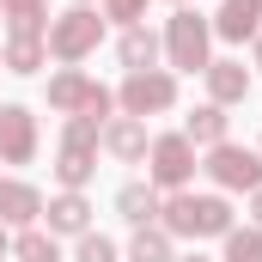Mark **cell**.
Here are the masks:
<instances>
[{
    "label": "cell",
    "instance_id": "277c9868",
    "mask_svg": "<svg viewBox=\"0 0 262 262\" xmlns=\"http://www.w3.org/2000/svg\"><path fill=\"white\" fill-rule=\"evenodd\" d=\"M165 98H171V85H165V79H134V85H128V104H134V110L165 104Z\"/></svg>",
    "mask_w": 262,
    "mask_h": 262
},
{
    "label": "cell",
    "instance_id": "5bb4252c",
    "mask_svg": "<svg viewBox=\"0 0 262 262\" xmlns=\"http://www.w3.org/2000/svg\"><path fill=\"white\" fill-rule=\"evenodd\" d=\"M0 207H18V213H25V207H31V195H25V189H0Z\"/></svg>",
    "mask_w": 262,
    "mask_h": 262
},
{
    "label": "cell",
    "instance_id": "5b68a950",
    "mask_svg": "<svg viewBox=\"0 0 262 262\" xmlns=\"http://www.w3.org/2000/svg\"><path fill=\"white\" fill-rule=\"evenodd\" d=\"M177 55H183L189 67L201 61V25H195V18H183V25H177Z\"/></svg>",
    "mask_w": 262,
    "mask_h": 262
},
{
    "label": "cell",
    "instance_id": "8fae6325",
    "mask_svg": "<svg viewBox=\"0 0 262 262\" xmlns=\"http://www.w3.org/2000/svg\"><path fill=\"white\" fill-rule=\"evenodd\" d=\"M134 256H140V262H159V256H165V244H159V238H140V244H134Z\"/></svg>",
    "mask_w": 262,
    "mask_h": 262
},
{
    "label": "cell",
    "instance_id": "6da1fadb",
    "mask_svg": "<svg viewBox=\"0 0 262 262\" xmlns=\"http://www.w3.org/2000/svg\"><path fill=\"white\" fill-rule=\"evenodd\" d=\"M177 226L183 232H220L226 226V207L220 201H177Z\"/></svg>",
    "mask_w": 262,
    "mask_h": 262
},
{
    "label": "cell",
    "instance_id": "2e32d148",
    "mask_svg": "<svg viewBox=\"0 0 262 262\" xmlns=\"http://www.w3.org/2000/svg\"><path fill=\"white\" fill-rule=\"evenodd\" d=\"M195 262H201V256H195Z\"/></svg>",
    "mask_w": 262,
    "mask_h": 262
},
{
    "label": "cell",
    "instance_id": "9a60e30c",
    "mask_svg": "<svg viewBox=\"0 0 262 262\" xmlns=\"http://www.w3.org/2000/svg\"><path fill=\"white\" fill-rule=\"evenodd\" d=\"M195 134H220V110H201V116H195Z\"/></svg>",
    "mask_w": 262,
    "mask_h": 262
},
{
    "label": "cell",
    "instance_id": "3957f363",
    "mask_svg": "<svg viewBox=\"0 0 262 262\" xmlns=\"http://www.w3.org/2000/svg\"><path fill=\"white\" fill-rule=\"evenodd\" d=\"M220 25H226V37H244L256 25V0H226V18Z\"/></svg>",
    "mask_w": 262,
    "mask_h": 262
},
{
    "label": "cell",
    "instance_id": "7c38bea8",
    "mask_svg": "<svg viewBox=\"0 0 262 262\" xmlns=\"http://www.w3.org/2000/svg\"><path fill=\"white\" fill-rule=\"evenodd\" d=\"M79 256H85V262H110V244H104V238H85V250H79Z\"/></svg>",
    "mask_w": 262,
    "mask_h": 262
},
{
    "label": "cell",
    "instance_id": "9c48e42d",
    "mask_svg": "<svg viewBox=\"0 0 262 262\" xmlns=\"http://www.w3.org/2000/svg\"><path fill=\"white\" fill-rule=\"evenodd\" d=\"M213 85H220V92L232 98V92H244V73H232V67H220V73H213Z\"/></svg>",
    "mask_w": 262,
    "mask_h": 262
},
{
    "label": "cell",
    "instance_id": "8992f818",
    "mask_svg": "<svg viewBox=\"0 0 262 262\" xmlns=\"http://www.w3.org/2000/svg\"><path fill=\"white\" fill-rule=\"evenodd\" d=\"M183 159H189V152H183V146H177V140H165V146H159V177H171V183H177V177H183V171H189V165H183Z\"/></svg>",
    "mask_w": 262,
    "mask_h": 262
},
{
    "label": "cell",
    "instance_id": "52a82bcc",
    "mask_svg": "<svg viewBox=\"0 0 262 262\" xmlns=\"http://www.w3.org/2000/svg\"><path fill=\"white\" fill-rule=\"evenodd\" d=\"M122 207H128V220H146V213H152V195H146V189H128Z\"/></svg>",
    "mask_w": 262,
    "mask_h": 262
},
{
    "label": "cell",
    "instance_id": "4fadbf2b",
    "mask_svg": "<svg viewBox=\"0 0 262 262\" xmlns=\"http://www.w3.org/2000/svg\"><path fill=\"white\" fill-rule=\"evenodd\" d=\"M25 256H31V262H49V256H55V250H49L43 238H25Z\"/></svg>",
    "mask_w": 262,
    "mask_h": 262
},
{
    "label": "cell",
    "instance_id": "7a4b0ae2",
    "mask_svg": "<svg viewBox=\"0 0 262 262\" xmlns=\"http://www.w3.org/2000/svg\"><path fill=\"white\" fill-rule=\"evenodd\" d=\"M226 183H256V159H244V152H220V165H213Z\"/></svg>",
    "mask_w": 262,
    "mask_h": 262
},
{
    "label": "cell",
    "instance_id": "30bf717a",
    "mask_svg": "<svg viewBox=\"0 0 262 262\" xmlns=\"http://www.w3.org/2000/svg\"><path fill=\"white\" fill-rule=\"evenodd\" d=\"M79 220H85V207H79V201H61V207H55V226H79Z\"/></svg>",
    "mask_w": 262,
    "mask_h": 262
},
{
    "label": "cell",
    "instance_id": "ba28073f",
    "mask_svg": "<svg viewBox=\"0 0 262 262\" xmlns=\"http://www.w3.org/2000/svg\"><path fill=\"white\" fill-rule=\"evenodd\" d=\"M232 262H262V244L256 238H238V244H232Z\"/></svg>",
    "mask_w": 262,
    "mask_h": 262
}]
</instances>
